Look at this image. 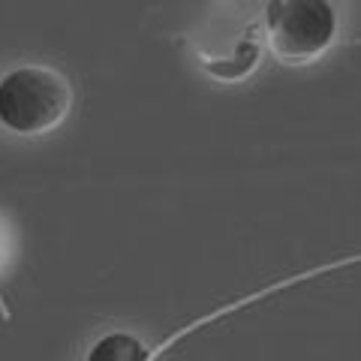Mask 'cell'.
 <instances>
[{
    "mask_svg": "<svg viewBox=\"0 0 361 361\" xmlns=\"http://www.w3.org/2000/svg\"><path fill=\"white\" fill-rule=\"evenodd\" d=\"M87 361H148V349L133 334H109L103 341H97Z\"/></svg>",
    "mask_w": 361,
    "mask_h": 361,
    "instance_id": "3",
    "label": "cell"
},
{
    "mask_svg": "<svg viewBox=\"0 0 361 361\" xmlns=\"http://www.w3.org/2000/svg\"><path fill=\"white\" fill-rule=\"evenodd\" d=\"M268 42L283 63H307L329 49L337 30L334 9L325 0H271Z\"/></svg>",
    "mask_w": 361,
    "mask_h": 361,
    "instance_id": "2",
    "label": "cell"
},
{
    "mask_svg": "<svg viewBox=\"0 0 361 361\" xmlns=\"http://www.w3.org/2000/svg\"><path fill=\"white\" fill-rule=\"evenodd\" d=\"M73 106L66 78L45 66H18L0 78V123L18 135L54 130Z\"/></svg>",
    "mask_w": 361,
    "mask_h": 361,
    "instance_id": "1",
    "label": "cell"
}]
</instances>
